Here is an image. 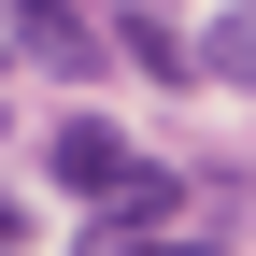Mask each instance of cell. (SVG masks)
I'll list each match as a JSON object with an SVG mask.
<instances>
[{"mask_svg":"<svg viewBox=\"0 0 256 256\" xmlns=\"http://www.w3.org/2000/svg\"><path fill=\"white\" fill-rule=\"evenodd\" d=\"M57 185H72V200L86 214H100V200H128V185H142V156H128V128H100V114H72V128H57Z\"/></svg>","mask_w":256,"mask_h":256,"instance_id":"6da1fadb","label":"cell"},{"mask_svg":"<svg viewBox=\"0 0 256 256\" xmlns=\"http://www.w3.org/2000/svg\"><path fill=\"white\" fill-rule=\"evenodd\" d=\"M14 43L43 57V72H72V86H86V72H100V57H114V28L86 14V0H14Z\"/></svg>","mask_w":256,"mask_h":256,"instance_id":"7a4b0ae2","label":"cell"},{"mask_svg":"<svg viewBox=\"0 0 256 256\" xmlns=\"http://www.w3.org/2000/svg\"><path fill=\"white\" fill-rule=\"evenodd\" d=\"M200 72H214V86H256V0H242V14H214V28H200Z\"/></svg>","mask_w":256,"mask_h":256,"instance_id":"3957f363","label":"cell"},{"mask_svg":"<svg viewBox=\"0 0 256 256\" xmlns=\"http://www.w3.org/2000/svg\"><path fill=\"white\" fill-rule=\"evenodd\" d=\"M86 256H214V228H142V242H86Z\"/></svg>","mask_w":256,"mask_h":256,"instance_id":"277c9868","label":"cell"},{"mask_svg":"<svg viewBox=\"0 0 256 256\" xmlns=\"http://www.w3.org/2000/svg\"><path fill=\"white\" fill-rule=\"evenodd\" d=\"M0 242H14V200H0Z\"/></svg>","mask_w":256,"mask_h":256,"instance_id":"5b68a950","label":"cell"}]
</instances>
